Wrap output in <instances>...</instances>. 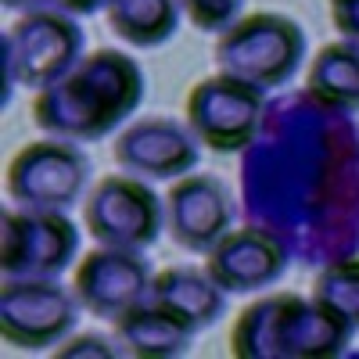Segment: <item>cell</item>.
<instances>
[{
    "mask_svg": "<svg viewBox=\"0 0 359 359\" xmlns=\"http://www.w3.org/2000/svg\"><path fill=\"white\" fill-rule=\"evenodd\" d=\"M86 33L79 29L76 15L62 8H43L22 15L4 33V69L8 83L43 90L65 79L83 62Z\"/></svg>",
    "mask_w": 359,
    "mask_h": 359,
    "instance_id": "cell-5",
    "label": "cell"
},
{
    "mask_svg": "<svg viewBox=\"0 0 359 359\" xmlns=\"http://www.w3.org/2000/svg\"><path fill=\"white\" fill-rule=\"evenodd\" d=\"M233 226V194L223 180L208 172H187L172 180L165 194V230L194 255H205Z\"/></svg>",
    "mask_w": 359,
    "mask_h": 359,
    "instance_id": "cell-12",
    "label": "cell"
},
{
    "mask_svg": "<svg viewBox=\"0 0 359 359\" xmlns=\"http://www.w3.org/2000/svg\"><path fill=\"white\" fill-rule=\"evenodd\" d=\"M83 223L97 245L147 252L165 230V198H158L151 180L111 172L83 198Z\"/></svg>",
    "mask_w": 359,
    "mask_h": 359,
    "instance_id": "cell-4",
    "label": "cell"
},
{
    "mask_svg": "<svg viewBox=\"0 0 359 359\" xmlns=\"http://www.w3.org/2000/svg\"><path fill=\"white\" fill-rule=\"evenodd\" d=\"M151 302L169 309L176 320H184L191 331H205L223 320L226 313V291L198 266H165L151 277Z\"/></svg>",
    "mask_w": 359,
    "mask_h": 359,
    "instance_id": "cell-14",
    "label": "cell"
},
{
    "mask_svg": "<svg viewBox=\"0 0 359 359\" xmlns=\"http://www.w3.org/2000/svg\"><path fill=\"white\" fill-rule=\"evenodd\" d=\"M111 158L123 172L140 180H180L198 165L201 144L180 118L147 115L115 137Z\"/></svg>",
    "mask_w": 359,
    "mask_h": 359,
    "instance_id": "cell-10",
    "label": "cell"
},
{
    "mask_svg": "<svg viewBox=\"0 0 359 359\" xmlns=\"http://www.w3.org/2000/svg\"><path fill=\"white\" fill-rule=\"evenodd\" d=\"M306 94L334 111H359V47L348 40L323 43L306 72Z\"/></svg>",
    "mask_w": 359,
    "mask_h": 359,
    "instance_id": "cell-16",
    "label": "cell"
},
{
    "mask_svg": "<svg viewBox=\"0 0 359 359\" xmlns=\"http://www.w3.org/2000/svg\"><path fill=\"white\" fill-rule=\"evenodd\" d=\"M216 69L237 76L262 94L287 86L306 57V33L280 11H255L216 36Z\"/></svg>",
    "mask_w": 359,
    "mask_h": 359,
    "instance_id": "cell-3",
    "label": "cell"
},
{
    "mask_svg": "<svg viewBox=\"0 0 359 359\" xmlns=\"http://www.w3.org/2000/svg\"><path fill=\"white\" fill-rule=\"evenodd\" d=\"M123 348H111L104 338H97V334H79V338H72V341H62L54 348V355H118Z\"/></svg>",
    "mask_w": 359,
    "mask_h": 359,
    "instance_id": "cell-21",
    "label": "cell"
},
{
    "mask_svg": "<svg viewBox=\"0 0 359 359\" xmlns=\"http://www.w3.org/2000/svg\"><path fill=\"white\" fill-rule=\"evenodd\" d=\"M180 11L201 33H226L233 22L245 18V0H180Z\"/></svg>",
    "mask_w": 359,
    "mask_h": 359,
    "instance_id": "cell-19",
    "label": "cell"
},
{
    "mask_svg": "<svg viewBox=\"0 0 359 359\" xmlns=\"http://www.w3.org/2000/svg\"><path fill=\"white\" fill-rule=\"evenodd\" d=\"M151 277L155 273H151V262L144 259V252L97 245L94 252H86L76 262L72 287L90 316L115 320L130 306L144 302L147 291H151Z\"/></svg>",
    "mask_w": 359,
    "mask_h": 359,
    "instance_id": "cell-11",
    "label": "cell"
},
{
    "mask_svg": "<svg viewBox=\"0 0 359 359\" xmlns=\"http://www.w3.org/2000/svg\"><path fill=\"white\" fill-rule=\"evenodd\" d=\"M8 11H22V15H29V11H43V8H57V0H0Z\"/></svg>",
    "mask_w": 359,
    "mask_h": 359,
    "instance_id": "cell-23",
    "label": "cell"
},
{
    "mask_svg": "<svg viewBox=\"0 0 359 359\" xmlns=\"http://www.w3.org/2000/svg\"><path fill=\"white\" fill-rule=\"evenodd\" d=\"M352 334L355 327L323 298L273 291L237 313L230 352L237 359H334Z\"/></svg>",
    "mask_w": 359,
    "mask_h": 359,
    "instance_id": "cell-2",
    "label": "cell"
},
{
    "mask_svg": "<svg viewBox=\"0 0 359 359\" xmlns=\"http://www.w3.org/2000/svg\"><path fill=\"white\" fill-rule=\"evenodd\" d=\"M180 0H111L108 25L111 33L137 47V50H155L180 29Z\"/></svg>",
    "mask_w": 359,
    "mask_h": 359,
    "instance_id": "cell-17",
    "label": "cell"
},
{
    "mask_svg": "<svg viewBox=\"0 0 359 359\" xmlns=\"http://www.w3.org/2000/svg\"><path fill=\"white\" fill-rule=\"evenodd\" d=\"M111 327H115V341L123 345V352L137 355V359L184 355L194 338V331L184 320H176L169 309H162L151 298H144V302L130 306L126 313H118L111 320Z\"/></svg>",
    "mask_w": 359,
    "mask_h": 359,
    "instance_id": "cell-15",
    "label": "cell"
},
{
    "mask_svg": "<svg viewBox=\"0 0 359 359\" xmlns=\"http://www.w3.org/2000/svg\"><path fill=\"white\" fill-rule=\"evenodd\" d=\"M313 294L334 306L355 331H359V259H341L320 269L313 280Z\"/></svg>",
    "mask_w": 359,
    "mask_h": 359,
    "instance_id": "cell-18",
    "label": "cell"
},
{
    "mask_svg": "<svg viewBox=\"0 0 359 359\" xmlns=\"http://www.w3.org/2000/svg\"><path fill=\"white\" fill-rule=\"evenodd\" d=\"M287 269V248L262 226H230L205 252V273L226 294H255L273 287Z\"/></svg>",
    "mask_w": 359,
    "mask_h": 359,
    "instance_id": "cell-13",
    "label": "cell"
},
{
    "mask_svg": "<svg viewBox=\"0 0 359 359\" xmlns=\"http://www.w3.org/2000/svg\"><path fill=\"white\" fill-rule=\"evenodd\" d=\"M90 172H94V165H90L79 144L62 140V137H43L33 144H22L11 155L4 187H8V198L22 208L69 212L72 205L86 198Z\"/></svg>",
    "mask_w": 359,
    "mask_h": 359,
    "instance_id": "cell-7",
    "label": "cell"
},
{
    "mask_svg": "<svg viewBox=\"0 0 359 359\" xmlns=\"http://www.w3.org/2000/svg\"><path fill=\"white\" fill-rule=\"evenodd\" d=\"M4 277H62L79 255V226L57 208H4L0 216Z\"/></svg>",
    "mask_w": 359,
    "mask_h": 359,
    "instance_id": "cell-9",
    "label": "cell"
},
{
    "mask_svg": "<svg viewBox=\"0 0 359 359\" xmlns=\"http://www.w3.org/2000/svg\"><path fill=\"white\" fill-rule=\"evenodd\" d=\"M266 111V94L259 86L216 72L191 86L187 94V126L201 147L216 155H241L255 144L259 123Z\"/></svg>",
    "mask_w": 359,
    "mask_h": 359,
    "instance_id": "cell-8",
    "label": "cell"
},
{
    "mask_svg": "<svg viewBox=\"0 0 359 359\" xmlns=\"http://www.w3.org/2000/svg\"><path fill=\"white\" fill-rule=\"evenodd\" d=\"M327 4H331V22L341 40L359 47V0H327Z\"/></svg>",
    "mask_w": 359,
    "mask_h": 359,
    "instance_id": "cell-20",
    "label": "cell"
},
{
    "mask_svg": "<svg viewBox=\"0 0 359 359\" xmlns=\"http://www.w3.org/2000/svg\"><path fill=\"white\" fill-rule=\"evenodd\" d=\"M83 302L57 277H4L0 287V338L22 352L57 348L79 323Z\"/></svg>",
    "mask_w": 359,
    "mask_h": 359,
    "instance_id": "cell-6",
    "label": "cell"
},
{
    "mask_svg": "<svg viewBox=\"0 0 359 359\" xmlns=\"http://www.w3.org/2000/svg\"><path fill=\"white\" fill-rule=\"evenodd\" d=\"M57 8L76 15V18H86V15H97L101 8L108 11L111 8V0H57Z\"/></svg>",
    "mask_w": 359,
    "mask_h": 359,
    "instance_id": "cell-22",
    "label": "cell"
},
{
    "mask_svg": "<svg viewBox=\"0 0 359 359\" xmlns=\"http://www.w3.org/2000/svg\"><path fill=\"white\" fill-rule=\"evenodd\" d=\"M144 101V72L130 54L101 47L33 97V123L43 137L94 144L118 130Z\"/></svg>",
    "mask_w": 359,
    "mask_h": 359,
    "instance_id": "cell-1",
    "label": "cell"
}]
</instances>
